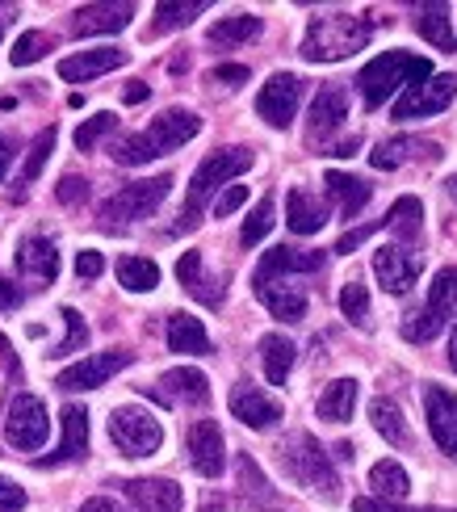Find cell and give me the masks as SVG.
Instances as JSON below:
<instances>
[{
  "label": "cell",
  "mask_w": 457,
  "mask_h": 512,
  "mask_svg": "<svg viewBox=\"0 0 457 512\" xmlns=\"http://www.w3.org/2000/svg\"><path fill=\"white\" fill-rule=\"evenodd\" d=\"M198 131H202V118L193 114V110H185V105H172V110H164V114L151 118L147 131L118 139V143L110 147V156H114L118 164H126V168L151 164V160H160V156H168V152H177V147H185Z\"/></svg>",
  "instance_id": "6da1fadb"
},
{
  "label": "cell",
  "mask_w": 457,
  "mask_h": 512,
  "mask_svg": "<svg viewBox=\"0 0 457 512\" xmlns=\"http://www.w3.org/2000/svg\"><path fill=\"white\" fill-rule=\"evenodd\" d=\"M252 160H256V156L248 152V147H219V152H210V156L198 164L193 181H189V198H185V206H181V219L172 223V231L181 236V231H193V227H198L206 202L219 194L227 181H235L239 173H248Z\"/></svg>",
  "instance_id": "7a4b0ae2"
},
{
  "label": "cell",
  "mask_w": 457,
  "mask_h": 512,
  "mask_svg": "<svg viewBox=\"0 0 457 512\" xmlns=\"http://www.w3.org/2000/svg\"><path fill=\"white\" fill-rule=\"evenodd\" d=\"M365 42H369V21L353 13H319L307 21V34H302V59L340 63L348 55L365 51Z\"/></svg>",
  "instance_id": "3957f363"
},
{
  "label": "cell",
  "mask_w": 457,
  "mask_h": 512,
  "mask_svg": "<svg viewBox=\"0 0 457 512\" xmlns=\"http://www.w3.org/2000/svg\"><path fill=\"white\" fill-rule=\"evenodd\" d=\"M432 76V63L411 55V51H386L378 59H369L361 76H357V89H361V101L365 110H378V105H386L390 97H395L403 84L411 89V84H424Z\"/></svg>",
  "instance_id": "277c9868"
},
{
  "label": "cell",
  "mask_w": 457,
  "mask_h": 512,
  "mask_svg": "<svg viewBox=\"0 0 457 512\" xmlns=\"http://www.w3.org/2000/svg\"><path fill=\"white\" fill-rule=\"evenodd\" d=\"M277 458H281V471H286L298 487L307 492H319L323 500H336L340 496V475L332 458L323 454V445L311 433H290L286 441L277 445Z\"/></svg>",
  "instance_id": "5b68a950"
},
{
  "label": "cell",
  "mask_w": 457,
  "mask_h": 512,
  "mask_svg": "<svg viewBox=\"0 0 457 512\" xmlns=\"http://www.w3.org/2000/svg\"><path fill=\"white\" fill-rule=\"evenodd\" d=\"M168 189H172V173H160L151 181H135V185H122L114 198H105L97 219H101L105 231H122V227L139 223V219H151L160 210V202L168 198Z\"/></svg>",
  "instance_id": "8992f818"
},
{
  "label": "cell",
  "mask_w": 457,
  "mask_h": 512,
  "mask_svg": "<svg viewBox=\"0 0 457 512\" xmlns=\"http://www.w3.org/2000/svg\"><path fill=\"white\" fill-rule=\"evenodd\" d=\"M51 437V420H47V403L30 391H17L9 412H5V441L21 454H34L42 450Z\"/></svg>",
  "instance_id": "52a82bcc"
},
{
  "label": "cell",
  "mask_w": 457,
  "mask_h": 512,
  "mask_svg": "<svg viewBox=\"0 0 457 512\" xmlns=\"http://www.w3.org/2000/svg\"><path fill=\"white\" fill-rule=\"evenodd\" d=\"M110 441L126 458H151L164 445V429L151 412L126 403V408H114V416H110Z\"/></svg>",
  "instance_id": "ba28073f"
},
{
  "label": "cell",
  "mask_w": 457,
  "mask_h": 512,
  "mask_svg": "<svg viewBox=\"0 0 457 512\" xmlns=\"http://www.w3.org/2000/svg\"><path fill=\"white\" fill-rule=\"evenodd\" d=\"M457 97V76H428L424 84H411V89L395 101V118L399 122H416V118H432V114H445Z\"/></svg>",
  "instance_id": "9c48e42d"
},
{
  "label": "cell",
  "mask_w": 457,
  "mask_h": 512,
  "mask_svg": "<svg viewBox=\"0 0 457 512\" xmlns=\"http://www.w3.org/2000/svg\"><path fill=\"white\" fill-rule=\"evenodd\" d=\"M130 361H135V353L130 349H105V353H93V357H84L76 361V366H68L59 378H55V387L59 391H97L105 387L114 374H122Z\"/></svg>",
  "instance_id": "30bf717a"
},
{
  "label": "cell",
  "mask_w": 457,
  "mask_h": 512,
  "mask_svg": "<svg viewBox=\"0 0 457 512\" xmlns=\"http://www.w3.org/2000/svg\"><path fill=\"white\" fill-rule=\"evenodd\" d=\"M298 101H302V80L294 72H273L265 80V89L256 93V114L265 118L273 131H286L298 114Z\"/></svg>",
  "instance_id": "8fae6325"
},
{
  "label": "cell",
  "mask_w": 457,
  "mask_h": 512,
  "mask_svg": "<svg viewBox=\"0 0 457 512\" xmlns=\"http://www.w3.org/2000/svg\"><path fill=\"white\" fill-rule=\"evenodd\" d=\"M143 395H151L156 403H164V408H202V403H210V382L202 370H193V366H177V370H168L156 387H143Z\"/></svg>",
  "instance_id": "7c38bea8"
},
{
  "label": "cell",
  "mask_w": 457,
  "mask_h": 512,
  "mask_svg": "<svg viewBox=\"0 0 457 512\" xmlns=\"http://www.w3.org/2000/svg\"><path fill=\"white\" fill-rule=\"evenodd\" d=\"M185 450H189V466L202 479H219L227 466V445H223V429L214 420H193L185 433Z\"/></svg>",
  "instance_id": "4fadbf2b"
},
{
  "label": "cell",
  "mask_w": 457,
  "mask_h": 512,
  "mask_svg": "<svg viewBox=\"0 0 457 512\" xmlns=\"http://www.w3.org/2000/svg\"><path fill=\"white\" fill-rule=\"evenodd\" d=\"M328 265V252H315V248H290V244H277L260 256V265L252 273V282H269V277H298V273H319Z\"/></svg>",
  "instance_id": "5bb4252c"
},
{
  "label": "cell",
  "mask_w": 457,
  "mask_h": 512,
  "mask_svg": "<svg viewBox=\"0 0 457 512\" xmlns=\"http://www.w3.org/2000/svg\"><path fill=\"white\" fill-rule=\"evenodd\" d=\"M227 403H231V416H235L239 424H248V429H256V433L273 429V424L286 416V412H281V403H277L273 395H265L260 387H252V382H235Z\"/></svg>",
  "instance_id": "9a60e30c"
},
{
  "label": "cell",
  "mask_w": 457,
  "mask_h": 512,
  "mask_svg": "<svg viewBox=\"0 0 457 512\" xmlns=\"http://www.w3.org/2000/svg\"><path fill=\"white\" fill-rule=\"evenodd\" d=\"M420 265H424L420 256L407 252V248H399V244H382V248L374 252V273H378L382 290H390V294H407L411 286H416Z\"/></svg>",
  "instance_id": "2e32d148"
},
{
  "label": "cell",
  "mask_w": 457,
  "mask_h": 512,
  "mask_svg": "<svg viewBox=\"0 0 457 512\" xmlns=\"http://www.w3.org/2000/svg\"><path fill=\"white\" fill-rule=\"evenodd\" d=\"M424 412H428V433L441 445V454L457 462V395L445 387H428L424 395Z\"/></svg>",
  "instance_id": "e0dca14e"
},
{
  "label": "cell",
  "mask_w": 457,
  "mask_h": 512,
  "mask_svg": "<svg viewBox=\"0 0 457 512\" xmlns=\"http://www.w3.org/2000/svg\"><path fill=\"white\" fill-rule=\"evenodd\" d=\"M17 273L38 290L51 286L59 277V248L47 236H26L17 244Z\"/></svg>",
  "instance_id": "ac0fdd59"
},
{
  "label": "cell",
  "mask_w": 457,
  "mask_h": 512,
  "mask_svg": "<svg viewBox=\"0 0 457 512\" xmlns=\"http://www.w3.org/2000/svg\"><path fill=\"white\" fill-rule=\"evenodd\" d=\"M59 424H63V437L55 445V454L38 458V466H63V462H80L89 454V412H84L80 403H68Z\"/></svg>",
  "instance_id": "d6986e66"
},
{
  "label": "cell",
  "mask_w": 457,
  "mask_h": 512,
  "mask_svg": "<svg viewBox=\"0 0 457 512\" xmlns=\"http://www.w3.org/2000/svg\"><path fill=\"white\" fill-rule=\"evenodd\" d=\"M256 298L269 307L273 319H286V324H298L307 315V290H302L294 277H269V282H252Z\"/></svg>",
  "instance_id": "ffe728a7"
},
{
  "label": "cell",
  "mask_w": 457,
  "mask_h": 512,
  "mask_svg": "<svg viewBox=\"0 0 457 512\" xmlns=\"http://www.w3.org/2000/svg\"><path fill=\"white\" fill-rule=\"evenodd\" d=\"M122 496L135 504V512H181L185 496L172 479H126L118 483Z\"/></svg>",
  "instance_id": "44dd1931"
},
{
  "label": "cell",
  "mask_w": 457,
  "mask_h": 512,
  "mask_svg": "<svg viewBox=\"0 0 457 512\" xmlns=\"http://www.w3.org/2000/svg\"><path fill=\"white\" fill-rule=\"evenodd\" d=\"M130 55L122 51V47H93V51H76V55H68V59H59V76L68 80V84H89V80H97V76H105V72H114V68H122Z\"/></svg>",
  "instance_id": "7402d4cb"
},
{
  "label": "cell",
  "mask_w": 457,
  "mask_h": 512,
  "mask_svg": "<svg viewBox=\"0 0 457 512\" xmlns=\"http://www.w3.org/2000/svg\"><path fill=\"white\" fill-rule=\"evenodd\" d=\"M407 160H441V147L432 139H416V135H395V139H382L374 152H369V164L378 168V173H390V168H399Z\"/></svg>",
  "instance_id": "603a6c76"
},
{
  "label": "cell",
  "mask_w": 457,
  "mask_h": 512,
  "mask_svg": "<svg viewBox=\"0 0 457 512\" xmlns=\"http://www.w3.org/2000/svg\"><path fill=\"white\" fill-rule=\"evenodd\" d=\"M344 118H348V93L340 89V84H323V89L315 93V101H311L307 139H311V143H323L332 131H340Z\"/></svg>",
  "instance_id": "cb8c5ba5"
},
{
  "label": "cell",
  "mask_w": 457,
  "mask_h": 512,
  "mask_svg": "<svg viewBox=\"0 0 457 512\" xmlns=\"http://www.w3.org/2000/svg\"><path fill=\"white\" fill-rule=\"evenodd\" d=\"M135 17V5H80L72 13V34L89 38V34H118L130 26Z\"/></svg>",
  "instance_id": "d4e9b609"
},
{
  "label": "cell",
  "mask_w": 457,
  "mask_h": 512,
  "mask_svg": "<svg viewBox=\"0 0 457 512\" xmlns=\"http://www.w3.org/2000/svg\"><path fill=\"white\" fill-rule=\"evenodd\" d=\"M177 277H181V286L198 298V303H206V307H223V298H227V290H223V282L219 277H210L206 269H202V252H185L181 261H177Z\"/></svg>",
  "instance_id": "484cf974"
},
{
  "label": "cell",
  "mask_w": 457,
  "mask_h": 512,
  "mask_svg": "<svg viewBox=\"0 0 457 512\" xmlns=\"http://www.w3.org/2000/svg\"><path fill=\"white\" fill-rule=\"evenodd\" d=\"M323 223H328V206H323L311 189L294 185L290 198H286V227L294 231V236H315Z\"/></svg>",
  "instance_id": "4316f807"
},
{
  "label": "cell",
  "mask_w": 457,
  "mask_h": 512,
  "mask_svg": "<svg viewBox=\"0 0 457 512\" xmlns=\"http://www.w3.org/2000/svg\"><path fill=\"white\" fill-rule=\"evenodd\" d=\"M260 30H265V21H260L256 13H231V17H219L206 30V42L219 47V51H231V47H244V42L260 38Z\"/></svg>",
  "instance_id": "83f0119b"
},
{
  "label": "cell",
  "mask_w": 457,
  "mask_h": 512,
  "mask_svg": "<svg viewBox=\"0 0 457 512\" xmlns=\"http://www.w3.org/2000/svg\"><path fill=\"white\" fill-rule=\"evenodd\" d=\"M323 185H328V198L340 206V215L344 219H357L361 210H365V202H369V194H374V185H369L365 177H353V173H332L323 177Z\"/></svg>",
  "instance_id": "f1b7e54d"
},
{
  "label": "cell",
  "mask_w": 457,
  "mask_h": 512,
  "mask_svg": "<svg viewBox=\"0 0 457 512\" xmlns=\"http://www.w3.org/2000/svg\"><path fill=\"white\" fill-rule=\"evenodd\" d=\"M168 349H172V353H189V357H206L214 345H210L206 324H202L198 315L177 311V315L168 319Z\"/></svg>",
  "instance_id": "f546056e"
},
{
  "label": "cell",
  "mask_w": 457,
  "mask_h": 512,
  "mask_svg": "<svg viewBox=\"0 0 457 512\" xmlns=\"http://www.w3.org/2000/svg\"><path fill=\"white\" fill-rule=\"evenodd\" d=\"M357 395H361V382H357V378H336V382H328V391H323V395H319V403H315L319 420H328V424H344V420H353Z\"/></svg>",
  "instance_id": "4dcf8cb0"
},
{
  "label": "cell",
  "mask_w": 457,
  "mask_h": 512,
  "mask_svg": "<svg viewBox=\"0 0 457 512\" xmlns=\"http://www.w3.org/2000/svg\"><path fill=\"white\" fill-rule=\"evenodd\" d=\"M294 340L290 336H281V332H269V336H260V366H265V378L273 382V387H286V378L294 370Z\"/></svg>",
  "instance_id": "1f68e13d"
},
{
  "label": "cell",
  "mask_w": 457,
  "mask_h": 512,
  "mask_svg": "<svg viewBox=\"0 0 457 512\" xmlns=\"http://www.w3.org/2000/svg\"><path fill=\"white\" fill-rule=\"evenodd\" d=\"M420 227H424V206H420V198H399L395 206L386 210V231L399 240V248H403V244H416V240H420Z\"/></svg>",
  "instance_id": "d6a6232c"
},
{
  "label": "cell",
  "mask_w": 457,
  "mask_h": 512,
  "mask_svg": "<svg viewBox=\"0 0 457 512\" xmlns=\"http://www.w3.org/2000/svg\"><path fill=\"white\" fill-rule=\"evenodd\" d=\"M416 30L432 42L437 51H445V55H453V47H457V38H453V17H449V9L445 5H420V17H416Z\"/></svg>",
  "instance_id": "836d02e7"
},
{
  "label": "cell",
  "mask_w": 457,
  "mask_h": 512,
  "mask_svg": "<svg viewBox=\"0 0 457 512\" xmlns=\"http://www.w3.org/2000/svg\"><path fill=\"white\" fill-rule=\"evenodd\" d=\"M118 286L130 294H147L160 286V265L147 261V256H122L118 261Z\"/></svg>",
  "instance_id": "e575fe53"
},
{
  "label": "cell",
  "mask_w": 457,
  "mask_h": 512,
  "mask_svg": "<svg viewBox=\"0 0 457 512\" xmlns=\"http://www.w3.org/2000/svg\"><path fill=\"white\" fill-rule=\"evenodd\" d=\"M424 307L437 315L441 324H449V319L457 315V269L453 265L437 269V277H432V286H428V303Z\"/></svg>",
  "instance_id": "d590c367"
},
{
  "label": "cell",
  "mask_w": 457,
  "mask_h": 512,
  "mask_svg": "<svg viewBox=\"0 0 457 512\" xmlns=\"http://www.w3.org/2000/svg\"><path fill=\"white\" fill-rule=\"evenodd\" d=\"M369 420H374V429H378L390 445H407V441H411L407 420H403V412H399V403H395V399L378 395L374 403H369Z\"/></svg>",
  "instance_id": "8d00e7d4"
},
{
  "label": "cell",
  "mask_w": 457,
  "mask_h": 512,
  "mask_svg": "<svg viewBox=\"0 0 457 512\" xmlns=\"http://www.w3.org/2000/svg\"><path fill=\"white\" fill-rule=\"evenodd\" d=\"M369 487L378 492V500H390V504H399L407 492H411V479H407V471L399 462H390V458H382L374 471H369Z\"/></svg>",
  "instance_id": "74e56055"
},
{
  "label": "cell",
  "mask_w": 457,
  "mask_h": 512,
  "mask_svg": "<svg viewBox=\"0 0 457 512\" xmlns=\"http://www.w3.org/2000/svg\"><path fill=\"white\" fill-rule=\"evenodd\" d=\"M51 152H55V126H47V131H42V135L34 139L30 156H26V164H21V173H17V189H13V198H26V189L38 181L42 168H47Z\"/></svg>",
  "instance_id": "f35d334b"
},
{
  "label": "cell",
  "mask_w": 457,
  "mask_h": 512,
  "mask_svg": "<svg viewBox=\"0 0 457 512\" xmlns=\"http://www.w3.org/2000/svg\"><path fill=\"white\" fill-rule=\"evenodd\" d=\"M59 319H63V340L51 345L47 357H72V353H80L84 345H89V324H84V315L76 307H63Z\"/></svg>",
  "instance_id": "ab89813d"
},
{
  "label": "cell",
  "mask_w": 457,
  "mask_h": 512,
  "mask_svg": "<svg viewBox=\"0 0 457 512\" xmlns=\"http://www.w3.org/2000/svg\"><path fill=\"white\" fill-rule=\"evenodd\" d=\"M206 13V0H189V5H172V0H164V5H156V21H151V34H168V30H185L193 17Z\"/></svg>",
  "instance_id": "60d3db41"
},
{
  "label": "cell",
  "mask_w": 457,
  "mask_h": 512,
  "mask_svg": "<svg viewBox=\"0 0 457 512\" xmlns=\"http://www.w3.org/2000/svg\"><path fill=\"white\" fill-rule=\"evenodd\" d=\"M51 47H55V38H51V34H42V30H30V34H21V38L13 42L9 59H13V68H30V63H38V59L47 55Z\"/></svg>",
  "instance_id": "b9f144b4"
},
{
  "label": "cell",
  "mask_w": 457,
  "mask_h": 512,
  "mask_svg": "<svg viewBox=\"0 0 457 512\" xmlns=\"http://www.w3.org/2000/svg\"><path fill=\"white\" fill-rule=\"evenodd\" d=\"M269 231H273V194L256 202V210H252V215H248L244 231H239V244H244V248H256L260 240H265V236H269Z\"/></svg>",
  "instance_id": "7bdbcfd3"
},
{
  "label": "cell",
  "mask_w": 457,
  "mask_h": 512,
  "mask_svg": "<svg viewBox=\"0 0 457 512\" xmlns=\"http://www.w3.org/2000/svg\"><path fill=\"white\" fill-rule=\"evenodd\" d=\"M340 311H344V319H353L357 328H369V290L357 282V277L340 286Z\"/></svg>",
  "instance_id": "ee69618b"
},
{
  "label": "cell",
  "mask_w": 457,
  "mask_h": 512,
  "mask_svg": "<svg viewBox=\"0 0 457 512\" xmlns=\"http://www.w3.org/2000/svg\"><path fill=\"white\" fill-rule=\"evenodd\" d=\"M110 131H118V114L101 110V114H93V118L76 131V147H80V152H93V147H97L105 135H110Z\"/></svg>",
  "instance_id": "f6af8a7d"
},
{
  "label": "cell",
  "mask_w": 457,
  "mask_h": 512,
  "mask_svg": "<svg viewBox=\"0 0 457 512\" xmlns=\"http://www.w3.org/2000/svg\"><path fill=\"white\" fill-rule=\"evenodd\" d=\"M445 324L437 315H432L428 307H420V311H407V319H403V340H411V345H424V340H432Z\"/></svg>",
  "instance_id": "bcb514c9"
},
{
  "label": "cell",
  "mask_w": 457,
  "mask_h": 512,
  "mask_svg": "<svg viewBox=\"0 0 457 512\" xmlns=\"http://www.w3.org/2000/svg\"><path fill=\"white\" fill-rule=\"evenodd\" d=\"M235 475H239V487H244L248 496H256V500H269V496H273V492H269V483H265V475L256 471V462H252L248 454H239Z\"/></svg>",
  "instance_id": "7dc6e473"
},
{
  "label": "cell",
  "mask_w": 457,
  "mask_h": 512,
  "mask_svg": "<svg viewBox=\"0 0 457 512\" xmlns=\"http://www.w3.org/2000/svg\"><path fill=\"white\" fill-rule=\"evenodd\" d=\"M55 198H59L63 206H80L84 198H89V181L76 177V173H68V177H63V181L55 185Z\"/></svg>",
  "instance_id": "c3c4849f"
},
{
  "label": "cell",
  "mask_w": 457,
  "mask_h": 512,
  "mask_svg": "<svg viewBox=\"0 0 457 512\" xmlns=\"http://www.w3.org/2000/svg\"><path fill=\"white\" fill-rule=\"evenodd\" d=\"M248 202V185H227L219 198H214V219H227V215H235L239 206Z\"/></svg>",
  "instance_id": "681fc988"
},
{
  "label": "cell",
  "mask_w": 457,
  "mask_h": 512,
  "mask_svg": "<svg viewBox=\"0 0 457 512\" xmlns=\"http://www.w3.org/2000/svg\"><path fill=\"white\" fill-rule=\"evenodd\" d=\"M248 68L244 63H219V68H210V84H227V89H239V84H248Z\"/></svg>",
  "instance_id": "f907efd6"
},
{
  "label": "cell",
  "mask_w": 457,
  "mask_h": 512,
  "mask_svg": "<svg viewBox=\"0 0 457 512\" xmlns=\"http://www.w3.org/2000/svg\"><path fill=\"white\" fill-rule=\"evenodd\" d=\"M21 508H26V492L13 479L0 475V512H21Z\"/></svg>",
  "instance_id": "816d5d0a"
},
{
  "label": "cell",
  "mask_w": 457,
  "mask_h": 512,
  "mask_svg": "<svg viewBox=\"0 0 457 512\" xmlns=\"http://www.w3.org/2000/svg\"><path fill=\"white\" fill-rule=\"evenodd\" d=\"M76 273L84 277V282H93V277H101V273H105V256H101V252H93V248H84V252L76 256Z\"/></svg>",
  "instance_id": "f5cc1de1"
},
{
  "label": "cell",
  "mask_w": 457,
  "mask_h": 512,
  "mask_svg": "<svg viewBox=\"0 0 457 512\" xmlns=\"http://www.w3.org/2000/svg\"><path fill=\"white\" fill-rule=\"evenodd\" d=\"M353 512H420V508H403V504H390L378 496H365V500H353Z\"/></svg>",
  "instance_id": "db71d44e"
},
{
  "label": "cell",
  "mask_w": 457,
  "mask_h": 512,
  "mask_svg": "<svg viewBox=\"0 0 457 512\" xmlns=\"http://www.w3.org/2000/svg\"><path fill=\"white\" fill-rule=\"evenodd\" d=\"M21 298H26V294L17 290V282L0 277V311H17V307H21Z\"/></svg>",
  "instance_id": "11a10c76"
},
{
  "label": "cell",
  "mask_w": 457,
  "mask_h": 512,
  "mask_svg": "<svg viewBox=\"0 0 457 512\" xmlns=\"http://www.w3.org/2000/svg\"><path fill=\"white\" fill-rule=\"evenodd\" d=\"M13 160H17V139H13V135H0V181H5V173L13 168Z\"/></svg>",
  "instance_id": "9f6ffc18"
},
{
  "label": "cell",
  "mask_w": 457,
  "mask_h": 512,
  "mask_svg": "<svg viewBox=\"0 0 457 512\" xmlns=\"http://www.w3.org/2000/svg\"><path fill=\"white\" fill-rule=\"evenodd\" d=\"M0 366H5L13 378H21V361H17V353H13V345L5 336H0Z\"/></svg>",
  "instance_id": "6f0895ef"
},
{
  "label": "cell",
  "mask_w": 457,
  "mask_h": 512,
  "mask_svg": "<svg viewBox=\"0 0 457 512\" xmlns=\"http://www.w3.org/2000/svg\"><path fill=\"white\" fill-rule=\"evenodd\" d=\"M147 97H151V89H147L143 80H130V84H126V93H122L126 105H139V101H147Z\"/></svg>",
  "instance_id": "680465c9"
},
{
  "label": "cell",
  "mask_w": 457,
  "mask_h": 512,
  "mask_svg": "<svg viewBox=\"0 0 457 512\" xmlns=\"http://www.w3.org/2000/svg\"><path fill=\"white\" fill-rule=\"evenodd\" d=\"M357 147H361V135H353V139H344V143H336V147H328V152H323V156H353L357 152Z\"/></svg>",
  "instance_id": "91938a15"
},
{
  "label": "cell",
  "mask_w": 457,
  "mask_h": 512,
  "mask_svg": "<svg viewBox=\"0 0 457 512\" xmlns=\"http://www.w3.org/2000/svg\"><path fill=\"white\" fill-rule=\"evenodd\" d=\"M80 512H118V504H114L110 496H93V500H84Z\"/></svg>",
  "instance_id": "94428289"
},
{
  "label": "cell",
  "mask_w": 457,
  "mask_h": 512,
  "mask_svg": "<svg viewBox=\"0 0 457 512\" xmlns=\"http://www.w3.org/2000/svg\"><path fill=\"white\" fill-rule=\"evenodd\" d=\"M231 508V500L227 496H210V500H202V508L198 512H227Z\"/></svg>",
  "instance_id": "6125c7cd"
},
{
  "label": "cell",
  "mask_w": 457,
  "mask_h": 512,
  "mask_svg": "<svg viewBox=\"0 0 457 512\" xmlns=\"http://www.w3.org/2000/svg\"><path fill=\"white\" fill-rule=\"evenodd\" d=\"M449 366L457 374V324H453V336H449Z\"/></svg>",
  "instance_id": "be15d7a7"
},
{
  "label": "cell",
  "mask_w": 457,
  "mask_h": 512,
  "mask_svg": "<svg viewBox=\"0 0 457 512\" xmlns=\"http://www.w3.org/2000/svg\"><path fill=\"white\" fill-rule=\"evenodd\" d=\"M449 194H453V198H457V177H449Z\"/></svg>",
  "instance_id": "e7e4bbea"
}]
</instances>
